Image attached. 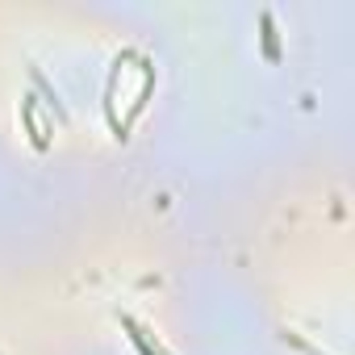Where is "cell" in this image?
I'll use <instances>...</instances> for the list:
<instances>
[{
    "label": "cell",
    "instance_id": "obj_1",
    "mask_svg": "<svg viewBox=\"0 0 355 355\" xmlns=\"http://www.w3.org/2000/svg\"><path fill=\"white\" fill-rule=\"evenodd\" d=\"M21 117H26V125H30V142H34L38 150H46V146H51V138H46V130L38 125V113H34V96H26V101H21Z\"/></svg>",
    "mask_w": 355,
    "mask_h": 355
},
{
    "label": "cell",
    "instance_id": "obj_3",
    "mask_svg": "<svg viewBox=\"0 0 355 355\" xmlns=\"http://www.w3.org/2000/svg\"><path fill=\"white\" fill-rule=\"evenodd\" d=\"M263 46H268V59H280V46H276V30H272V13H263Z\"/></svg>",
    "mask_w": 355,
    "mask_h": 355
},
{
    "label": "cell",
    "instance_id": "obj_2",
    "mask_svg": "<svg viewBox=\"0 0 355 355\" xmlns=\"http://www.w3.org/2000/svg\"><path fill=\"white\" fill-rule=\"evenodd\" d=\"M121 326L130 330V338H134V347H138L142 355H167V351H163L159 343H150V334H146V330H142V326H138L134 318H121Z\"/></svg>",
    "mask_w": 355,
    "mask_h": 355
}]
</instances>
